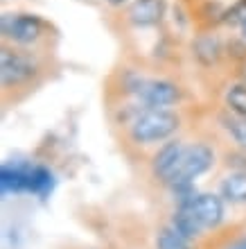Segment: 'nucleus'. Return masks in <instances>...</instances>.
<instances>
[{
    "label": "nucleus",
    "instance_id": "nucleus-17",
    "mask_svg": "<svg viewBox=\"0 0 246 249\" xmlns=\"http://www.w3.org/2000/svg\"><path fill=\"white\" fill-rule=\"evenodd\" d=\"M156 249H195V247L181 233H176L172 227H163L156 233Z\"/></svg>",
    "mask_w": 246,
    "mask_h": 249
},
{
    "label": "nucleus",
    "instance_id": "nucleus-14",
    "mask_svg": "<svg viewBox=\"0 0 246 249\" xmlns=\"http://www.w3.org/2000/svg\"><path fill=\"white\" fill-rule=\"evenodd\" d=\"M217 123L224 131H226V136L233 141L235 147H240V150L246 152V118L242 116H235L230 111H224L217 116Z\"/></svg>",
    "mask_w": 246,
    "mask_h": 249
},
{
    "label": "nucleus",
    "instance_id": "nucleus-13",
    "mask_svg": "<svg viewBox=\"0 0 246 249\" xmlns=\"http://www.w3.org/2000/svg\"><path fill=\"white\" fill-rule=\"evenodd\" d=\"M169 227H172L176 233H181L185 240H190V243L199 240V238L203 236V231H206L199 222H197V217L192 215L190 211L183 209V206H176V211L172 213V222H169Z\"/></svg>",
    "mask_w": 246,
    "mask_h": 249
},
{
    "label": "nucleus",
    "instance_id": "nucleus-9",
    "mask_svg": "<svg viewBox=\"0 0 246 249\" xmlns=\"http://www.w3.org/2000/svg\"><path fill=\"white\" fill-rule=\"evenodd\" d=\"M185 211H190L197 217V222L203 229H217L226 220V202L219 193H199L197 197H192L190 202L179 204Z\"/></svg>",
    "mask_w": 246,
    "mask_h": 249
},
{
    "label": "nucleus",
    "instance_id": "nucleus-22",
    "mask_svg": "<svg viewBox=\"0 0 246 249\" xmlns=\"http://www.w3.org/2000/svg\"><path fill=\"white\" fill-rule=\"evenodd\" d=\"M235 79H240V82H244V84H246V61L242 66H237V68H235Z\"/></svg>",
    "mask_w": 246,
    "mask_h": 249
},
{
    "label": "nucleus",
    "instance_id": "nucleus-23",
    "mask_svg": "<svg viewBox=\"0 0 246 249\" xmlns=\"http://www.w3.org/2000/svg\"><path fill=\"white\" fill-rule=\"evenodd\" d=\"M237 34H240L242 39L246 41V20H244V23H242V27H240V30H237Z\"/></svg>",
    "mask_w": 246,
    "mask_h": 249
},
{
    "label": "nucleus",
    "instance_id": "nucleus-5",
    "mask_svg": "<svg viewBox=\"0 0 246 249\" xmlns=\"http://www.w3.org/2000/svg\"><path fill=\"white\" fill-rule=\"evenodd\" d=\"M120 12H122V25L129 30H136V32L163 30V25L169 18V2L167 0H131Z\"/></svg>",
    "mask_w": 246,
    "mask_h": 249
},
{
    "label": "nucleus",
    "instance_id": "nucleus-12",
    "mask_svg": "<svg viewBox=\"0 0 246 249\" xmlns=\"http://www.w3.org/2000/svg\"><path fill=\"white\" fill-rule=\"evenodd\" d=\"M54 184H57L54 172H52L48 165L32 163L30 175H27V193H30V195L39 197V199H46L52 190H54Z\"/></svg>",
    "mask_w": 246,
    "mask_h": 249
},
{
    "label": "nucleus",
    "instance_id": "nucleus-11",
    "mask_svg": "<svg viewBox=\"0 0 246 249\" xmlns=\"http://www.w3.org/2000/svg\"><path fill=\"white\" fill-rule=\"evenodd\" d=\"M219 195L226 204L244 206L246 204V170H228L219 181Z\"/></svg>",
    "mask_w": 246,
    "mask_h": 249
},
{
    "label": "nucleus",
    "instance_id": "nucleus-18",
    "mask_svg": "<svg viewBox=\"0 0 246 249\" xmlns=\"http://www.w3.org/2000/svg\"><path fill=\"white\" fill-rule=\"evenodd\" d=\"M226 61L233 68H237V66H242L246 61V41L240 34L226 36Z\"/></svg>",
    "mask_w": 246,
    "mask_h": 249
},
{
    "label": "nucleus",
    "instance_id": "nucleus-8",
    "mask_svg": "<svg viewBox=\"0 0 246 249\" xmlns=\"http://www.w3.org/2000/svg\"><path fill=\"white\" fill-rule=\"evenodd\" d=\"M185 147H188V143H185L183 138L176 136L154 150L151 161H149V170H151V177H154L158 184L169 186L174 181L176 172H179V168H181V163H183Z\"/></svg>",
    "mask_w": 246,
    "mask_h": 249
},
{
    "label": "nucleus",
    "instance_id": "nucleus-15",
    "mask_svg": "<svg viewBox=\"0 0 246 249\" xmlns=\"http://www.w3.org/2000/svg\"><path fill=\"white\" fill-rule=\"evenodd\" d=\"M221 102H224L226 111L246 118V84L244 82H240V79L228 82L224 93H221Z\"/></svg>",
    "mask_w": 246,
    "mask_h": 249
},
{
    "label": "nucleus",
    "instance_id": "nucleus-21",
    "mask_svg": "<svg viewBox=\"0 0 246 249\" xmlns=\"http://www.w3.org/2000/svg\"><path fill=\"white\" fill-rule=\"evenodd\" d=\"M129 2L131 0H104V5L111 7V9H124Z\"/></svg>",
    "mask_w": 246,
    "mask_h": 249
},
{
    "label": "nucleus",
    "instance_id": "nucleus-19",
    "mask_svg": "<svg viewBox=\"0 0 246 249\" xmlns=\"http://www.w3.org/2000/svg\"><path fill=\"white\" fill-rule=\"evenodd\" d=\"M224 165L228 170H246V152L240 147H233L224 154Z\"/></svg>",
    "mask_w": 246,
    "mask_h": 249
},
{
    "label": "nucleus",
    "instance_id": "nucleus-16",
    "mask_svg": "<svg viewBox=\"0 0 246 249\" xmlns=\"http://www.w3.org/2000/svg\"><path fill=\"white\" fill-rule=\"evenodd\" d=\"M246 20V0H233L228 2L221 16V30H240L242 23Z\"/></svg>",
    "mask_w": 246,
    "mask_h": 249
},
{
    "label": "nucleus",
    "instance_id": "nucleus-2",
    "mask_svg": "<svg viewBox=\"0 0 246 249\" xmlns=\"http://www.w3.org/2000/svg\"><path fill=\"white\" fill-rule=\"evenodd\" d=\"M120 98H131L154 109H176L185 100V89L165 75H149L140 68H122L115 72Z\"/></svg>",
    "mask_w": 246,
    "mask_h": 249
},
{
    "label": "nucleus",
    "instance_id": "nucleus-4",
    "mask_svg": "<svg viewBox=\"0 0 246 249\" xmlns=\"http://www.w3.org/2000/svg\"><path fill=\"white\" fill-rule=\"evenodd\" d=\"M54 36V27L41 14L34 12H2L0 16V39L2 43L27 50H46Z\"/></svg>",
    "mask_w": 246,
    "mask_h": 249
},
{
    "label": "nucleus",
    "instance_id": "nucleus-3",
    "mask_svg": "<svg viewBox=\"0 0 246 249\" xmlns=\"http://www.w3.org/2000/svg\"><path fill=\"white\" fill-rule=\"evenodd\" d=\"M183 127V116L179 109H154L143 107L140 113L124 127V136L133 147H161Z\"/></svg>",
    "mask_w": 246,
    "mask_h": 249
},
{
    "label": "nucleus",
    "instance_id": "nucleus-1",
    "mask_svg": "<svg viewBox=\"0 0 246 249\" xmlns=\"http://www.w3.org/2000/svg\"><path fill=\"white\" fill-rule=\"evenodd\" d=\"M46 50H27L2 43L0 48V86L5 100L14 93V100L34 91L46 77L48 64L43 57Z\"/></svg>",
    "mask_w": 246,
    "mask_h": 249
},
{
    "label": "nucleus",
    "instance_id": "nucleus-10",
    "mask_svg": "<svg viewBox=\"0 0 246 249\" xmlns=\"http://www.w3.org/2000/svg\"><path fill=\"white\" fill-rule=\"evenodd\" d=\"M32 161H20V159H12L5 161L0 168V190L2 195H20L27 193V175H30Z\"/></svg>",
    "mask_w": 246,
    "mask_h": 249
},
{
    "label": "nucleus",
    "instance_id": "nucleus-6",
    "mask_svg": "<svg viewBox=\"0 0 246 249\" xmlns=\"http://www.w3.org/2000/svg\"><path fill=\"white\" fill-rule=\"evenodd\" d=\"M217 163V150L208 141H195V143H188L185 147V154H183V163L176 172L174 181L169 186L176 184H195L199 177L208 175V172L214 168Z\"/></svg>",
    "mask_w": 246,
    "mask_h": 249
},
{
    "label": "nucleus",
    "instance_id": "nucleus-7",
    "mask_svg": "<svg viewBox=\"0 0 246 249\" xmlns=\"http://www.w3.org/2000/svg\"><path fill=\"white\" fill-rule=\"evenodd\" d=\"M190 57L203 71L219 68L226 61V36L219 30H197L190 39Z\"/></svg>",
    "mask_w": 246,
    "mask_h": 249
},
{
    "label": "nucleus",
    "instance_id": "nucleus-20",
    "mask_svg": "<svg viewBox=\"0 0 246 249\" xmlns=\"http://www.w3.org/2000/svg\"><path fill=\"white\" fill-rule=\"evenodd\" d=\"M221 249H246V233H242V236L233 238V240H228L226 245Z\"/></svg>",
    "mask_w": 246,
    "mask_h": 249
}]
</instances>
